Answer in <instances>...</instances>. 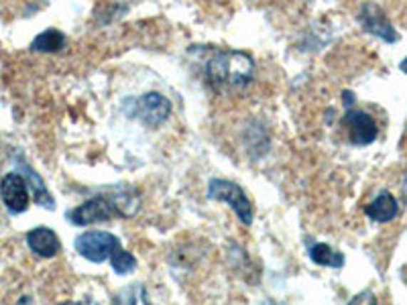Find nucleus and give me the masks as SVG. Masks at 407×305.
Segmentation results:
<instances>
[{
    "mask_svg": "<svg viewBox=\"0 0 407 305\" xmlns=\"http://www.w3.org/2000/svg\"><path fill=\"white\" fill-rule=\"evenodd\" d=\"M254 63L242 51H216L206 61V82L216 92H240L253 82Z\"/></svg>",
    "mask_w": 407,
    "mask_h": 305,
    "instance_id": "f257e3e1",
    "label": "nucleus"
},
{
    "mask_svg": "<svg viewBox=\"0 0 407 305\" xmlns=\"http://www.w3.org/2000/svg\"><path fill=\"white\" fill-rule=\"evenodd\" d=\"M208 200L214 202H222L226 206H230V210L237 214L240 222L244 226H251L254 218L253 202L249 200V195L244 194V190L240 187L239 183L230 180H210L208 183Z\"/></svg>",
    "mask_w": 407,
    "mask_h": 305,
    "instance_id": "f03ea898",
    "label": "nucleus"
},
{
    "mask_svg": "<svg viewBox=\"0 0 407 305\" xmlns=\"http://www.w3.org/2000/svg\"><path fill=\"white\" fill-rule=\"evenodd\" d=\"M114 218H123L120 212L113 202V197L106 194L104 190L98 192L94 197L86 200L82 206L68 212V220L73 226H90V224L110 222Z\"/></svg>",
    "mask_w": 407,
    "mask_h": 305,
    "instance_id": "7ed1b4c3",
    "label": "nucleus"
},
{
    "mask_svg": "<svg viewBox=\"0 0 407 305\" xmlns=\"http://www.w3.org/2000/svg\"><path fill=\"white\" fill-rule=\"evenodd\" d=\"M73 249L86 261L100 264L108 261L114 250L120 249V240L104 230H88V232L76 236Z\"/></svg>",
    "mask_w": 407,
    "mask_h": 305,
    "instance_id": "20e7f679",
    "label": "nucleus"
},
{
    "mask_svg": "<svg viewBox=\"0 0 407 305\" xmlns=\"http://www.w3.org/2000/svg\"><path fill=\"white\" fill-rule=\"evenodd\" d=\"M171 114V102L159 92H147L135 100L133 116L139 118L143 125L159 126L163 125Z\"/></svg>",
    "mask_w": 407,
    "mask_h": 305,
    "instance_id": "39448f33",
    "label": "nucleus"
},
{
    "mask_svg": "<svg viewBox=\"0 0 407 305\" xmlns=\"http://www.w3.org/2000/svg\"><path fill=\"white\" fill-rule=\"evenodd\" d=\"M359 23L363 25L366 33L379 37L385 43H397L399 41V33L395 31L391 25V21L387 19V14L383 13V9L373 4V2H365L361 6V13H359Z\"/></svg>",
    "mask_w": 407,
    "mask_h": 305,
    "instance_id": "423d86ee",
    "label": "nucleus"
},
{
    "mask_svg": "<svg viewBox=\"0 0 407 305\" xmlns=\"http://www.w3.org/2000/svg\"><path fill=\"white\" fill-rule=\"evenodd\" d=\"M344 125L349 128V139L356 147H366V145L375 143L379 135V128H377V123L373 120V116L363 110L346 108Z\"/></svg>",
    "mask_w": 407,
    "mask_h": 305,
    "instance_id": "0eeeda50",
    "label": "nucleus"
},
{
    "mask_svg": "<svg viewBox=\"0 0 407 305\" xmlns=\"http://www.w3.org/2000/svg\"><path fill=\"white\" fill-rule=\"evenodd\" d=\"M0 195L11 214H23L29 208V185L21 173H6L0 181Z\"/></svg>",
    "mask_w": 407,
    "mask_h": 305,
    "instance_id": "6e6552de",
    "label": "nucleus"
},
{
    "mask_svg": "<svg viewBox=\"0 0 407 305\" xmlns=\"http://www.w3.org/2000/svg\"><path fill=\"white\" fill-rule=\"evenodd\" d=\"M27 247L31 249V252H35L41 259H53L61 250V242H59V236L51 228L39 226V228H33L31 232H27Z\"/></svg>",
    "mask_w": 407,
    "mask_h": 305,
    "instance_id": "1a4fd4ad",
    "label": "nucleus"
},
{
    "mask_svg": "<svg viewBox=\"0 0 407 305\" xmlns=\"http://www.w3.org/2000/svg\"><path fill=\"white\" fill-rule=\"evenodd\" d=\"M365 214L369 216V220H373V222L387 224L399 216V204H397L393 194L381 192L371 204H366Z\"/></svg>",
    "mask_w": 407,
    "mask_h": 305,
    "instance_id": "9d476101",
    "label": "nucleus"
},
{
    "mask_svg": "<svg viewBox=\"0 0 407 305\" xmlns=\"http://www.w3.org/2000/svg\"><path fill=\"white\" fill-rule=\"evenodd\" d=\"M19 165H21V171H23V177H25V181H27L29 190H33L35 202H37L41 208H47V210L56 208V200H53V195L49 194L47 185H45L41 177H39V173H37L33 167L29 165V163H25V161H19Z\"/></svg>",
    "mask_w": 407,
    "mask_h": 305,
    "instance_id": "9b49d317",
    "label": "nucleus"
},
{
    "mask_svg": "<svg viewBox=\"0 0 407 305\" xmlns=\"http://www.w3.org/2000/svg\"><path fill=\"white\" fill-rule=\"evenodd\" d=\"M311 263L320 264V267H330V269H342L344 267V254L338 252L332 247H328L326 242H316L308 250Z\"/></svg>",
    "mask_w": 407,
    "mask_h": 305,
    "instance_id": "f8f14e48",
    "label": "nucleus"
},
{
    "mask_svg": "<svg viewBox=\"0 0 407 305\" xmlns=\"http://www.w3.org/2000/svg\"><path fill=\"white\" fill-rule=\"evenodd\" d=\"M63 47H66V35L57 29L43 31L31 43V49L37 53H59Z\"/></svg>",
    "mask_w": 407,
    "mask_h": 305,
    "instance_id": "ddd939ff",
    "label": "nucleus"
},
{
    "mask_svg": "<svg viewBox=\"0 0 407 305\" xmlns=\"http://www.w3.org/2000/svg\"><path fill=\"white\" fill-rule=\"evenodd\" d=\"M108 261H110V267H113V271L116 275H128V273H133L137 269V259L128 250L123 249V247L114 250L113 257Z\"/></svg>",
    "mask_w": 407,
    "mask_h": 305,
    "instance_id": "4468645a",
    "label": "nucleus"
},
{
    "mask_svg": "<svg viewBox=\"0 0 407 305\" xmlns=\"http://www.w3.org/2000/svg\"><path fill=\"white\" fill-rule=\"evenodd\" d=\"M116 301H125V304H147V293L143 285H130L127 291L116 295Z\"/></svg>",
    "mask_w": 407,
    "mask_h": 305,
    "instance_id": "2eb2a0df",
    "label": "nucleus"
},
{
    "mask_svg": "<svg viewBox=\"0 0 407 305\" xmlns=\"http://www.w3.org/2000/svg\"><path fill=\"white\" fill-rule=\"evenodd\" d=\"M359 301H371V304H375V301H377V297H375L371 291H363L361 295L352 297L351 304H359Z\"/></svg>",
    "mask_w": 407,
    "mask_h": 305,
    "instance_id": "dca6fc26",
    "label": "nucleus"
},
{
    "mask_svg": "<svg viewBox=\"0 0 407 305\" xmlns=\"http://www.w3.org/2000/svg\"><path fill=\"white\" fill-rule=\"evenodd\" d=\"M342 96H344V106H346V108H352V104H354V96H352V92L346 90Z\"/></svg>",
    "mask_w": 407,
    "mask_h": 305,
    "instance_id": "f3484780",
    "label": "nucleus"
},
{
    "mask_svg": "<svg viewBox=\"0 0 407 305\" xmlns=\"http://www.w3.org/2000/svg\"><path fill=\"white\" fill-rule=\"evenodd\" d=\"M399 70L403 71V73H406V76H407V57H406V59H403V61H401V63H399Z\"/></svg>",
    "mask_w": 407,
    "mask_h": 305,
    "instance_id": "a211bd4d",
    "label": "nucleus"
},
{
    "mask_svg": "<svg viewBox=\"0 0 407 305\" xmlns=\"http://www.w3.org/2000/svg\"><path fill=\"white\" fill-rule=\"evenodd\" d=\"M403 195H406L407 200V173H406V180H403Z\"/></svg>",
    "mask_w": 407,
    "mask_h": 305,
    "instance_id": "6ab92c4d",
    "label": "nucleus"
}]
</instances>
